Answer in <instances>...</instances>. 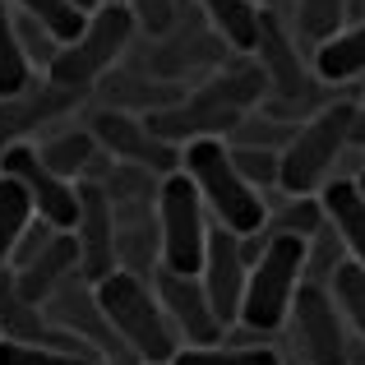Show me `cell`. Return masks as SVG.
Instances as JSON below:
<instances>
[{
  "label": "cell",
  "mask_w": 365,
  "mask_h": 365,
  "mask_svg": "<svg viewBox=\"0 0 365 365\" xmlns=\"http://www.w3.org/2000/svg\"><path fill=\"white\" fill-rule=\"evenodd\" d=\"M314 74H319L329 88H342V83H356L365 74V19L361 24H347L342 33H333L329 42L314 46L310 56Z\"/></svg>",
  "instance_id": "ffe728a7"
},
{
  "label": "cell",
  "mask_w": 365,
  "mask_h": 365,
  "mask_svg": "<svg viewBox=\"0 0 365 365\" xmlns=\"http://www.w3.org/2000/svg\"><path fill=\"white\" fill-rule=\"evenodd\" d=\"M46 319L56 324V329L74 333V338H83L93 351H98V361H116V365H139L130 356V347L120 342V333L111 329L107 310H102L98 301V287L88 282L83 273H70L61 287H56L51 296H46Z\"/></svg>",
  "instance_id": "ba28073f"
},
{
  "label": "cell",
  "mask_w": 365,
  "mask_h": 365,
  "mask_svg": "<svg viewBox=\"0 0 365 365\" xmlns=\"http://www.w3.org/2000/svg\"><path fill=\"white\" fill-rule=\"evenodd\" d=\"M125 5L134 14V28H143L148 37H167L190 0H125Z\"/></svg>",
  "instance_id": "d590c367"
},
{
  "label": "cell",
  "mask_w": 365,
  "mask_h": 365,
  "mask_svg": "<svg viewBox=\"0 0 365 365\" xmlns=\"http://www.w3.org/2000/svg\"><path fill=\"white\" fill-rule=\"evenodd\" d=\"M287 329H292L287 342H292L310 365H342L347 361L351 329H347V319H342V310H338V301H333L329 287H314V282L296 287Z\"/></svg>",
  "instance_id": "9c48e42d"
},
{
  "label": "cell",
  "mask_w": 365,
  "mask_h": 365,
  "mask_svg": "<svg viewBox=\"0 0 365 365\" xmlns=\"http://www.w3.org/2000/svg\"><path fill=\"white\" fill-rule=\"evenodd\" d=\"M70 5H79V9H83V14H93V9H98V5H102V0H70Z\"/></svg>",
  "instance_id": "f35d334b"
},
{
  "label": "cell",
  "mask_w": 365,
  "mask_h": 365,
  "mask_svg": "<svg viewBox=\"0 0 365 365\" xmlns=\"http://www.w3.org/2000/svg\"><path fill=\"white\" fill-rule=\"evenodd\" d=\"M153 292H158L162 310H167L171 329H176L180 347H208L222 342V319H217L213 301H208L199 273H176V268H158L153 273Z\"/></svg>",
  "instance_id": "8fae6325"
},
{
  "label": "cell",
  "mask_w": 365,
  "mask_h": 365,
  "mask_svg": "<svg viewBox=\"0 0 365 365\" xmlns=\"http://www.w3.org/2000/svg\"><path fill=\"white\" fill-rule=\"evenodd\" d=\"M102 107H116V111H134V116H148V111H162L185 93V83L176 79H158V74H134V70H107L98 83H93Z\"/></svg>",
  "instance_id": "e0dca14e"
},
{
  "label": "cell",
  "mask_w": 365,
  "mask_h": 365,
  "mask_svg": "<svg viewBox=\"0 0 365 365\" xmlns=\"http://www.w3.org/2000/svg\"><path fill=\"white\" fill-rule=\"evenodd\" d=\"M33 213H37V208H33V195H28L14 176H5V171H0V268H9V255H14L24 227L33 222Z\"/></svg>",
  "instance_id": "484cf974"
},
{
  "label": "cell",
  "mask_w": 365,
  "mask_h": 365,
  "mask_svg": "<svg viewBox=\"0 0 365 365\" xmlns=\"http://www.w3.org/2000/svg\"><path fill=\"white\" fill-rule=\"evenodd\" d=\"M356 185H361V190H365V167H361V171H356Z\"/></svg>",
  "instance_id": "ab89813d"
},
{
  "label": "cell",
  "mask_w": 365,
  "mask_h": 365,
  "mask_svg": "<svg viewBox=\"0 0 365 365\" xmlns=\"http://www.w3.org/2000/svg\"><path fill=\"white\" fill-rule=\"evenodd\" d=\"M259 9H264V14H277L287 24V19H292V9H296V0H259Z\"/></svg>",
  "instance_id": "74e56055"
},
{
  "label": "cell",
  "mask_w": 365,
  "mask_h": 365,
  "mask_svg": "<svg viewBox=\"0 0 365 365\" xmlns=\"http://www.w3.org/2000/svg\"><path fill=\"white\" fill-rule=\"evenodd\" d=\"M167 365H282V351L268 338L259 342H208V347H176Z\"/></svg>",
  "instance_id": "cb8c5ba5"
},
{
  "label": "cell",
  "mask_w": 365,
  "mask_h": 365,
  "mask_svg": "<svg viewBox=\"0 0 365 365\" xmlns=\"http://www.w3.org/2000/svg\"><path fill=\"white\" fill-rule=\"evenodd\" d=\"M264 93H268V79H264V70H259V61L236 56L222 74H213V79H204L199 88L180 93L171 107L148 111L143 120H148L153 134H162V139H171V143H190V139H204V134L227 139V130H232L250 107L264 102Z\"/></svg>",
  "instance_id": "6da1fadb"
},
{
  "label": "cell",
  "mask_w": 365,
  "mask_h": 365,
  "mask_svg": "<svg viewBox=\"0 0 365 365\" xmlns=\"http://www.w3.org/2000/svg\"><path fill=\"white\" fill-rule=\"evenodd\" d=\"M158 227H162V264L176 273H199L208 241V204L185 167L167 171L158 185Z\"/></svg>",
  "instance_id": "52a82bcc"
},
{
  "label": "cell",
  "mask_w": 365,
  "mask_h": 365,
  "mask_svg": "<svg viewBox=\"0 0 365 365\" xmlns=\"http://www.w3.org/2000/svg\"><path fill=\"white\" fill-rule=\"evenodd\" d=\"M347 264V245H342L338 227L324 217V227L305 241V268H301V282H314V287H329L333 273Z\"/></svg>",
  "instance_id": "f1b7e54d"
},
{
  "label": "cell",
  "mask_w": 365,
  "mask_h": 365,
  "mask_svg": "<svg viewBox=\"0 0 365 365\" xmlns=\"http://www.w3.org/2000/svg\"><path fill=\"white\" fill-rule=\"evenodd\" d=\"M180 167H185V176L199 185L208 213H213L222 227H232L236 236H250V232H259V227H264L268 204H264V195L250 185L241 171H236L227 139L204 134V139L180 143Z\"/></svg>",
  "instance_id": "3957f363"
},
{
  "label": "cell",
  "mask_w": 365,
  "mask_h": 365,
  "mask_svg": "<svg viewBox=\"0 0 365 365\" xmlns=\"http://www.w3.org/2000/svg\"><path fill=\"white\" fill-rule=\"evenodd\" d=\"M292 134H296L292 120H277V116H268V111L250 107L245 116L227 130V143H245V148H273V153H282L287 143H292Z\"/></svg>",
  "instance_id": "f546056e"
},
{
  "label": "cell",
  "mask_w": 365,
  "mask_h": 365,
  "mask_svg": "<svg viewBox=\"0 0 365 365\" xmlns=\"http://www.w3.org/2000/svg\"><path fill=\"white\" fill-rule=\"evenodd\" d=\"M70 232L79 241V273L88 282L116 273V222H111V199L98 180H79V217Z\"/></svg>",
  "instance_id": "9a60e30c"
},
{
  "label": "cell",
  "mask_w": 365,
  "mask_h": 365,
  "mask_svg": "<svg viewBox=\"0 0 365 365\" xmlns=\"http://www.w3.org/2000/svg\"><path fill=\"white\" fill-rule=\"evenodd\" d=\"M245 255H241V236L232 227H208V241H204V264H199V282H204L208 301H213L222 329H232L236 314H241V296H245Z\"/></svg>",
  "instance_id": "4fadbf2b"
},
{
  "label": "cell",
  "mask_w": 365,
  "mask_h": 365,
  "mask_svg": "<svg viewBox=\"0 0 365 365\" xmlns=\"http://www.w3.org/2000/svg\"><path fill=\"white\" fill-rule=\"evenodd\" d=\"M0 338H19V342H46L51 338L46 310L19 296L14 268H0Z\"/></svg>",
  "instance_id": "603a6c76"
},
{
  "label": "cell",
  "mask_w": 365,
  "mask_h": 365,
  "mask_svg": "<svg viewBox=\"0 0 365 365\" xmlns=\"http://www.w3.org/2000/svg\"><path fill=\"white\" fill-rule=\"evenodd\" d=\"M0 365H102L79 351H61L51 342H19V338H0Z\"/></svg>",
  "instance_id": "1f68e13d"
},
{
  "label": "cell",
  "mask_w": 365,
  "mask_h": 365,
  "mask_svg": "<svg viewBox=\"0 0 365 365\" xmlns=\"http://www.w3.org/2000/svg\"><path fill=\"white\" fill-rule=\"evenodd\" d=\"M351 116H356V102L333 98L310 120L296 125L292 143L282 148V171H277V190L282 195H319V185L338 171L342 153H347Z\"/></svg>",
  "instance_id": "8992f818"
},
{
  "label": "cell",
  "mask_w": 365,
  "mask_h": 365,
  "mask_svg": "<svg viewBox=\"0 0 365 365\" xmlns=\"http://www.w3.org/2000/svg\"><path fill=\"white\" fill-rule=\"evenodd\" d=\"M217 37L232 46V56H255L259 42V5L255 0H195Z\"/></svg>",
  "instance_id": "7402d4cb"
},
{
  "label": "cell",
  "mask_w": 365,
  "mask_h": 365,
  "mask_svg": "<svg viewBox=\"0 0 365 365\" xmlns=\"http://www.w3.org/2000/svg\"><path fill=\"white\" fill-rule=\"evenodd\" d=\"M301 268H305V241L287 232H268V245L259 250V259L245 273V296H241V314L236 324H245L259 338H273L287 329L296 287H301Z\"/></svg>",
  "instance_id": "5b68a950"
},
{
  "label": "cell",
  "mask_w": 365,
  "mask_h": 365,
  "mask_svg": "<svg viewBox=\"0 0 365 365\" xmlns=\"http://www.w3.org/2000/svg\"><path fill=\"white\" fill-rule=\"evenodd\" d=\"M14 33H19V42H24V56L33 61V70L46 74V65H51L56 51H61V37H56L46 24H37L33 14H24V9L14 14Z\"/></svg>",
  "instance_id": "e575fe53"
},
{
  "label": "cell",
  "mask_w": 365,
  "mask_h": 365,
  "mask_svg": "<svg viewBox=\"0 0 365 365\" xmlns=\"http://www.w3.org/2000/svg\"><path fill=\"white\" fill-rule=\"evenodd\" d=\"M0 171L14 176L19 185L33 195V208L46 217V222L65 227V232L74 227V217H79V180L56 176V171L37 158V143H28V139L9 143V148L0 153Z\"/></svg>",
  "instance_id": "7c38bea8"
},
{
  "label": "cell",
  "mask_w": 365,
  "mask_h": 365,
  "mask_svg": "<svg viewBox=\"0 0 365 365\" xmlns=\"http://www.w3.org/2000/svg\"><path fill=\"white\" fill-rule=\"evenodd\" d=\"M33 74L37 70H33V61L24 56V42H19V33H14V9L0 0V98L28 88Z\"/></svg>",
  "instance_id": "83f0119b"
},
{
  "label": "cell",
  "mask_w": 365,
  "mask_h": 365,
  "mask_svg": "<svg viewBox=\"0 0 365 365\" xmlns=\"http://www.w3.org/2000/svg\"><path fill=\"white\" fill-rule=\"evenodd\" d=\"M319 204H324V217L338 227L347 255L365 264V190L356 185V176H329L319 185Z\"/></svg>",
  "instance_id": "d6986e66"
},
{
  "label": "cell",
  "mask_w": 365,
  "mask_h": 365,
  "mask_svg": "<svg viewBox=\"0 0 365 365\" xmlns=\"http://www.w3.org/2000/svg\"><path fill=\"white\" fill-rule=\"evenodd\" d=\"M134 33H139V28H134L130 5H125V0H102V5L83 19L79 33H74L70 42H61L56 61L46 65V79L70 88V93H93V83L125 61V51L134 46Z\"/></svg>",
  "instance_id": "277c9868"
},
{
  "label": "cell",
  "mask_w": 365,
  "mask_h": 365,
  "mask_svg": "<svg viewBox=\"0 0 365 365\" xmlns=\"http://www.w3.org/2000/svg\"><path fill=\"white\" fill-rule=\"evenodd\" d=\"M329 292H333V301H338V310H342V319H347V329L365 338V264L347 259V264L333 273Z\"/></svg>",
  "instance_id": "4dcf8cb0"
},
{
  "label": "cell",
  "mask_w": 365,
  "mask_h": 365,
  "mask_svg": "<svg viewBox=\"0 0 365 365\" xmlns=\"http://www.w3.org/2000/svg\"><path fill=\"white\" fill-rule=\"evenodd\" d=\"M70 273H79V241H74V232H56L51 245L37 250L24 268H14V287H19L24 301L46 305V296H51Z\"/></svg>",
  "instance_id": "ac0fdd59"
},
{
  "label": "cell",
  "mask_w": 365,
  "mask_h": 365,
  "mask_svg": "<svg viewBox=\"0 0 365 365\" xmlns=\"http://www.w3.org/2000/svg\"><path fill=\"white\" fill-rule=\"evenodd\" d=\"M88 130H93V139H98V148L116 162H139V167L158 171V176H167V171L180 167V143L153 134L148 120L134 116V111L98 107V111H88Z\"/></svg>",
  "instance_id": "30bf717a"
},
{
  "label": "cell",
  "mask_w": 365,
  "mask_h": 365,
  "mask_svg": "<svg viewBox=\"0 0 365 365\" xmlns=\"http://www.w3.org/2000/svg\"><path fill=\"white\" fill-rule=\"evenodd\" d=\"M14 5L24 9V14H33L37 24H46L61 42H70V37L83 28V19H88L79 5H70V0H14Z\"/></svg>",
  "instance_id": "836d02e7"
},
{
  "label": "cell",
  "mask_w": 365,
  "mask_h": 365,
  "mask_svg": "<svg viewBox=\"0 0 365 365\" xmlns=\"http://www.w3.org/2000/svg\"><path fill=\"white\" fill-rule=\"evenodd\" d=\"M116 222V268L153 277L162 264V227H158V199H125L111 204Z\"/></svg>",
  "instance_id": "2e32d148"
},
{
  "label": "cell",
  "mask_w": 365,
  "mask_h": 365,
  "mask_svg": "<svg viewBox=\"0 0 365 365\" xmlns=\"http://www.w3.org/2000/svg\"><path fill=\"white\" fill-rule=\"evenodd\" d=\"M93 287H98V301H102V310H107L111 329L120 333V342L130 347V356L139 365H167L176 356L180 338H176V329H171L167 310H162L158 292H153V277L116 268V273H107Z\"/></svg>",
  "instance_id": "7a4b0ae2"
},
{
  "label": "cell",
  "mask_w": 365,
  "mask_h": 365,
  "mask_svg": "<svg viewBox=\"0 0 365 365\" xmlns=\"http://www.w3.org/2000/svg\"><path fill=\"white\" fill-rule=\"evenodd\" d=\"M232 148V162L236 171L250 180V185L264 195V190H277V171H282V153L273 148H245V143H227Z\"/></svg>",
  "instance_id": "d6a6232c"
},
{
  "label": "cell",
  "mask_w": 365,
  "mask_h": 365,
  "mask_svg": "<svg viewBox=\"0 0 365 365\" xmlns=\"http://www.w3.org/2000/svg\"><path fill=\"white\" fill-rule=\"evenodd\" d=\"M37 158H42L56 176H65V180H88L93 167L102 162V148H98V139H93L88 125H79V130L70 125V130L46 134V139L37 143Z\"/></svg>",
  "instance_id": "44dd1931"
},
{
  "label": "cell",
  "mask_w": 365,
  "mask_h": 365,
  "mask_svg": "<svg viewBox=\"0 0 365 365\" xmlns=\"http://www.w3.org/2000/svg\"><path fill=\"white\" fill-rule=\"evenodd\" d=\"M79 98H83V93L61 88V83H51L46 74H42V79L33 74L28 88L0 98V153H5L9 143H24L33 130H46L56 116H70V111L79 107Z\"/></svg>",
  "instance_id": "5bb4252c"
},
{
  "label": "cell",
  "mask_w": 365,
  "mask_h": 365,
  "mask_svg": "<svg viewBox=\"0 0 365 365\" xmlns=\"http://www.w3.org/2000/svg\"><path fill=\"white\" fill-rule=\"evenodd\" d=\"M319 227H324L319 195H282L277 208H268L264 217V232H287V236H301V241H310Z\"/></svg>",
  "instance_id": "4316f807"
},
{
  "label": "cell",
  "mask_w": 365,
  "mask_h": 365,
  "mask_svg": "<svg viewBox=\"0 0 365 365\" xmlns=\"http://www.w3.org/2000/svg\"><path fill=\"white\" fill-rule=\"evenodd\" d=\"M347 148H351V153H365V107H356V116H351V130H347Z\"/></svg>",
  "instance_id": "8d00e7d4"
},
{
  "label": "cell",
  "mask_w": 365,
  "mask_h": 365,
  "mask_svg": "<svg viewBox=\"0 0 365 365\" xmlns=\"http://www.w3.org/2000/svg\"><path fill=\"white\" fill-rule=\"evenodd\" d=\"M287 28L296 33V42H301V46H310V51H314L319 42H329L333 33L347 28V0H296Z\"/></svg>",
  "instance_id": "d4e9b609"
},
{
  "label": "cell",
  "mask_w": 365,
  "mask_h": 365,
  "mask_svg": "<svg viewBox=\"0 0 365 365\" xmlns=\"http://www.w3.org/2000/svg\"><path fill=\"white\" fill-rule=\"evenodd\" d=\"M255 5H259V0H255Z\"/></svg>",
  "instance_id": "60d3db41"
}]
</instances>
